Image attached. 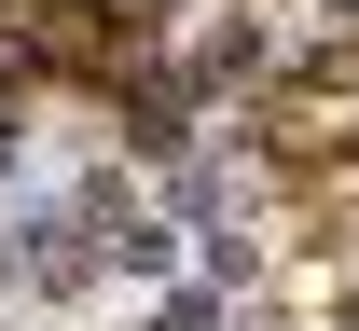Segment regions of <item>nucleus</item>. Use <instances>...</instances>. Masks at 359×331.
<instances>
[{
  "mask_svg": "<svg viewBox=\"0 0 359 331\" xmlns=\"http://www.w3.org/2000/svg\"><path fill=\"white\" fill-rule=\"evenodd\" d=\"M332 152H346V180H359V125H346V139H332Z\"/></svg>",
  "mask_w": 359,
  "mask_h": 331,
  "instance_id": "1",
  "label": "nucleus"
},
{
  "mask_svg": "<svg viewBox=\"0 0 359 331\" xmlns=\"http://www.w3.org/2000/svg\"><path fill=\"white\" fill-rule=\"evenodd\" d=\"M346 331H359V304H346Z\"/></svg>",
  "mask_w": 359,
  "mask_h": 331,
  "instance_id": "2",
  "label": "nucleus"
}]
</instances>
